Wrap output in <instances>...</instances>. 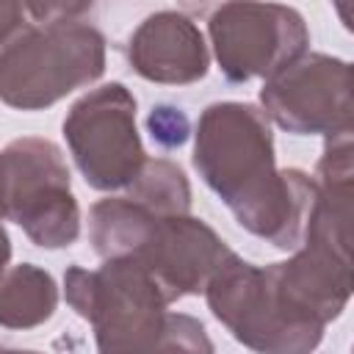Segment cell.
Returning <instances> with one entry per match:
<instances>
[{
  "instance_id": "9",
  "label": "cell",
  "mask_w": 354,
  "mask_h": 354,
  "mask_svg": "<svg viewBox=\"0 0 354 354\" xmlns=\"http://www.w3.org/2000/svg\"><path fill=\"white\" fill-rule=\"evenodd\" d=\"M230 249L224 241L199 218L183 216H152L141 241L127 254L138 260L163 296L171 301L202 293L216 266L224 260Z\"/></svg>"
},
{
  "instance_id": "7",
  "label": "cell",
  "mask_w": 354,
  "mask_h": 354,
  "mask_svg": "<svg viewBox=\"0 0 354 354\" xmlns=\"http://www.w3.org/2000/svg\"><path fill=\"white\" fill-rule=\"evenodd\" d=\"M210 41L227 80H268L282 72L310 44L299 11L263 0H227L210 14Z\"/></svg>"
},
{
  "instance_id": "3",
  "label": "cell",
  "mask_w": 354,
  "mask_h": 354,
  "mask_svg": "<svg viewBox=\"0 0 354 354\" xmlns=\"http://www.w3.org/2000/svg\"><path fill=\"white\" fill-rule=\"evenodd\" d=\"M69 307L94 326L100 351H163L169 299L133 257H108L102 268L72 266L64 277Z\"/></svg>"
},
{
  "instance_id": "13",
  "label": "cell",
  "mask_w": 354,
  "mask_h": 354,
  "mask_svg": "<svg viewBox=\"0 0 354 354\" xmlns=\"http://www.w3.org/2000/svg\"><path fill=\"white\" fill-rule=\"evenodd\" d=\"M147 127H149L152 141L160 144V147H166V149L183 147L188 141V133H191L188 116L180 108H174V105H158V108H152V113L147 119Z\"/></svg>"
},
{
  "instance_id": "14",
  "label": "cell",
  "mask_w": 354,
  "mask_h": 354,
  "mask_svg": "<svg viewBox=\"0 0 354 354\" xmlns=\"http://www.w3.org/2000/svg\"><path fill=\"white\" fill-rule=\"evenodd\" d=\"M33 22H77L97 0H22Z\"/></svg>"
},
{
  "instance_id": "1",
  "label": "cell",
  "mask_w": 354,
  "mask_h": 354,
  "mask_svg": "<svg viewBox=\"0 0 354 354\" xmlns=\"http://www.w3.org/2000/svg\"><path fill=\"white\" fill-rule=\"evenodd\" d=\"M194 166L241 227L277 249L301 243L315 180L274 166L268 116L249 102H213L196 124Z\"/></svg>"
},
{
  "instance_id": "8",
  "label": "cell",
  "mask_w": 354,
  "mask_h": 354,
  "mask_svg": "<svg viewBox=\"0 0 354 354\" xmlns=\"http://www.w3.org/2000/svg\"><path fill=\"white\" fill-rule=\"evenodd\" d=\"M263 113L296 136L351 130V66L332 55H299L260 88Z\"/></svg>"
},
{
  "instance_id": "10",
  "label": "cell",
  "mask_w": 354,
  "mask_h": 354,
  "mask_svg": "<svg viewBox=\"0 0 354 354\" xmlns=\"http://www.w3.org/2000/svg\"><path fill=\"white\" fill-rule=\"evenodd\" d=\"M127 58L141 77L169 86L202 80L210 66L207 44L199 28L177 11L149 14L133 30L127 41Z\"/></svg>"
},
{
  "instance_id": "12",
  "label": "cell",
  "mask_w": 354,
  "mask_h": 354,
  "mask_svg": "<svg viewBox=\"0 0 354 354\" xmlns=\"http://www.w3.org/2000/svg\"><path fill=\"white\" fill-rule=\"evenodd\" d=\"M127 196L158 216H183L191 210V185L180 166L171 160H144L136 180L127 185Z\"/></svg>"
},
{
  "instance_id": "16",
  "label": "cell",
  "mask_w": 354,
  "mask_h": 354,
  "mask_svg": "<svg viewBox=\"0 0 354 354\" xmlns=\"http://www.w3.org/2000/svg\"><path fill=\"white\" fill-rule=\"evenodd\" d=\"M221 3H227V0H180V6H183V8H188L191 14H207L213 6L218 8Z\"/></svg>"
},
{
  "instance_id": "18",
  "label": "cell",
  "mask_w": 354,
  "mask_h": 354,
  "mask_svg": "<svg viewBox=\"0 0 354 354\" xmlns=\"http://www.w3.org/2000/svg\"><path fill=\"white\" fill-rule=\"evenodd\" d=\"M335 3H337V11H340V19H343V25L348 28V8H346V6H348V0H335Z\"/></svg>"
},
{
  "instance_id": "11",
  "label": "cell",
  "mask_w": 354,
  "mask_h": 354,
  "mask_svg": "<svg viewBox=\"0 0 354 354\" xmlns=\"http://www.w3.org/2000/svg\"><path fill=\"white\" fill-rule=\"evenodd\" d=\"M55 304L58 290L47 271L22 263L0 277V326L33 329L55 313Z\"/></svg>"
},
{
  "instance_id": "15",
  "label": "cell",
  "mask_w": 354,
  "mask_h": 354,
  "mask_svg": "<svg viewBox=\"0 0 354 354\" xmlns=\"http://www.w3.org/2000/svg\"><path fill=\"white\" fill-rule=\"evenodd\" d=\"M28 11H25V3L22 0H0V47L19 30L25 28Z\"/></svg>"
},
{
  "instance_id": "17",
  "label": "cell",
  "mask_w": 354,
  "mask_h": 354,
  "mask_svg": "<svg viewBox=\"0 0 354 354\" xmlns=\"http://www.w3.org/2000/svg\"><path fill=\"white\" fill-rule=\"evenodd\" d=\"M8 260H11V241H8V232H6L3 224H0V277H3L6 268H8Z\"/></svg>"
},
{
  "instance_id": "5",
  "label": "cell",
  "mask_w": 354,
  "mask_h": 354,
  "mask_svg": "<svg viewBox=\"0 0 354 354\" xmlns=\"http://www.w3.org/2000/svg\"><path fill=\"white\" fill-rule=\"evenodd\" d=\"M69 152L97 191L127 188L147 155L136 130V100L122 83H105L83 94L64 119Z\"/></svg>"
},
{
  "instance_id": "2",
  "label": "cell",
  "mask_w": 354,
  "mask_h": 354,
  "mask_svg": "<svg viewBox=\"0 0 354 354\" xmlns=\"http://www.w3.org/2000/svg\"><path fill=\"white\" fill-rule=\"evenodd\" d=\"M105 69V36L86 22H28L0 47V100L50 108Z\"/></svg>"
},
{
  "instance_id": "4",
  "label": "cell",
  "mask_w": 354,
  "mask_h": 354,
  "mask_svg": "<svg viewBox=\"0 0 354 354\" xmlns=\"http://www.w3.org/2000/svg\"><path fill=\"white\" fill-rule=\"evenodd\" d=\"M0 216L44 249L72 246L80 207L61 149L47 138H17L0 152Z\"/></svg>"
},
{
  "instance_id": "19",
  "label": "cell",
  "mask_w": 354,
  "mask_h": 354,
  "mask_svg": "<svg viewBox=\"0 0 354 354\" xmlns=\"http://www.w3.org/2000/svg\"><path fill=\"white\" fill-rule=\"evenodd\" d=\"M0 218H3V216H0Z\"/></svg>"
},
{
  "instance_id": "6",
  "label": "cell",
  "mask_w": 354,
  "mask_h": 354,
  "mask_svg": "<svg viewBox=\"0 0 354 354\" xmlns=\"http://www.w3.org/2000/svg\"><path fill=\"white\" fill-rule=\"evenodd\" d=\"M213 315L249 348L257 351H310L324 329L296 321L279 301L266 268L227 252L205 285Z\"/></svg>"
}]
</instances>
